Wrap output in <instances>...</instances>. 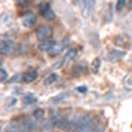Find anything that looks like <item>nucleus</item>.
<instances>
[{
  "mask_svg": "<svg viewBox=\"0 0 132 132\" xmlns=\"http://www.w3.org/2000/svg\"><path fill=\"white\" fill-rule=\"evenodd\" d=\"M52 48H55V42L54 40H45V42H40V49L45 51V52H51Z\"/></svg>",
  "mask_w": 132,
  "mask_h": 132,
  "instance_id": "6",
  "label": "nucleus"
},
{
  "mask_svg": "<svg viewBox=\"0 0 132 132\" xmlns=\"http://www.w3.org/2000/svg\"><path fill=\"white\" fill-rule=\"evenodd\" d=\"M100 62H101L100 60H95V61H94V64H92V71H94V73L98 71V68H100Z\"/></svg>",
  "mask_w": 132,
  "mask_h": 132,
  "instance_id": "15",
  "label": "nucleus"
},
{
  "mask_svg": "<svg viewBox=\"0 0 132 132\" xmlns=\"http://www.w3.org/2000/svg\"><path fill=\"white\" fill-rule=\"evenodd\" d=\"M6 79H7V73H6V70L2 67V68H0V82H6Z\"/></svg>",
  "mask_w": 132,
  "mask_h": 132,
  "instance_id": "14",
  "label": "nucleus"
},
{
  "mask_svg": "<svg viewBox=\"0 0 132 132\" xmlns=\"http://www.w3.org/2000/svg\"><path fill=\"white\" fill-rule=\"evenodd\" d=\"M114 43H116L119 48H128V46L131 45V40H129V37L125 36V34H119V36L114 37Z\"/></svg>",
  "mask_w": 132,
  "mask_h": 132,
  "instance_id": "4",
  "label": "nucleus"
},
{
  "mask_svg": "<svg viewBox=\"0 0 132 132\" xmlns=\"http://www.w3.org/2000/svg\"><path fill=\"white\" fill-rule=\"evenodd\" d=\"M56 80H58V76L56 74H51V76H48V77L45 79V85H52Z\"/></svg>",
  "mask_w": 132,
  "mask_h": 132,
  "instance_id": "11",
  "label": "nucleus"
},
{
  "mask_svg": "<svg viewBox=\"0 0 132 132\" xmlns=\"http://www.w3.org/2000/svg\"><path fill=\"white\" fill-rule=\"evenodd\" d=\"M88 132H104V128L98 125L96 128H94V129H90V131H88Z\"/></svg>",
  "mask_w": 132,
  "mask_h": 132,
  "instance_id": "18",
  "label": "nucleus"
},
{
  "mask_svg": "<svg viewBox=\"0 0 132 132\" xmlns=\"http://www.w3.org/2000/svg\"><path fill=\"white\" fill-rule=\"evenodd\" d=\"M40 13H42L46 19H49V21L55 19V13H54V11H52V7L49 6L48 3H42V5H40Z\"/></svg>",
  "mask_w": 132,
  "mask_h": 132,
  "instance_id": "3",
  "label": "nucleus"
},
{
  "mask_svg": "<svg viewBox=\"0 0 132 132\" xmlns=\"http://www.w3.org/2000/svg\"><path fill=\"white\" fill-rule=\"evenodd\" d=\"M36 102V96L31 95V94H27V95L22 96V104L24 105H31V104H34Z\"/></svg>",
  "mask_w": 132,
  "mask_h": 132,
  "instance_id": "8",
  "label": "nucleus"
},
{
  "mask_svg": "<svg viewBox=\"0 0 132 132\" xmlns=\"http://www.w3.org/2000/svg\"><path fill=\"white\" fill-rule=\"evenodd\" d=\"M74 55H76V51H68V54L65 55V58H64V60H62V62H61V64H56V67H61V65H64V64H65L67 61L70 60V58H73V56H74Z\"/></svg>",
  "mask_w": 132,
  "mask_h": 132,
  "instance_id": "10",
  "label": "nucleus"
},
{
  "mask_svg": "<svg viewBox=\"0 0 132 132\" xmlns=\"http://www.w3.org/2000/svg\"><path fill=\"white\" fill-rule=\"evenodd\" d=\"M22 79H24L25 83H31V82H34V80L37 79V71L36 70H31V71L25 73L24 76H22Z\"/></svg>",
  "mask_w": 132,
  "mask_h": 132,
  "instance_id": "7",
  "label": "nucleus"
},
{
  "mask_svg": "<svg viewBox=\"0 0 132 132\" xmlns=\"http://www.w3.org/2000/svg\"><path fill=\"white\" fill-rule=\"evenodd\" d=\"M22 25H24L25 28H31V27H34L36 25V16L33 15V13H27L22 16Z\"/></svg>",
  "mask_w": 132,
  "mask_h": 132,
  "instance_id": "5",
  "label": "nucleus"
},
{
  "mask_svg": "<svg viewBox=\"0 0 132 132\" xmlns=\"http://www.w3.org/2000/svg\"><path fill=\"white\" fill-rule=\"evenodd\" d=\"M123 56H125V52H119V51H116V52L111 54V60L116 61V60H119V58H123Z\"/></svg>",
  "mask_w": 132,
  "mask_h": 132,
  "instance_id": "13",
  "label": "nucleus"
},
{
  "mask_svg": "<svg viewBox=\"0 0 132 132\" xmlns=\"http://www.w3.org/2000/svg\"><path fill=\"white\" fill-rule=\"evenodd\" d=\"M126 5V0H117V3H116V11L117 12H122L123 11V7Z\"/></svg>",
  "mask_w": 132,
  "mask_h": 132,
  "instance_id": "12",
  "label": "nucleus"
},
{
  "mask_svg": "<svg viewBox=\"0 0 132 132\" xmlns=\"http://www.w3.org/2000/svg\"><path fill=\"white\" fill-rule=\"evenodd\" d=\"M13 46H15V45H13L12 40L3 39V40L0 42V54L2 55H9L13 51Z\"/></svg>",
  "mask_w": 132,
  "mask_h": 132,
  "instance_id": "2",
  "label": "nucleus"
},
{
  "mask_svg": "<svg viewBox=\"0 0 132 132\" xmlns=\"http://www.w3.org/2000/svg\"><path fill=\"white\" fill-rule=\"evenodd\" d=\"M36 34H37V39H39L40 42H45V40H49V39H51L52 30H51V27H48V25H42V27L37 28Z\"/></svg>",
  "mask_w": 132,
  "mask_h": 132,
  "instance_id": "1",
  "label": "nucleus"
},
{
  "mask_svg": "<svg viewBox=\"0 0 132 132\" xmlns=\"http://www.w3.org/2000/svg\"><path fill=\"white\" fill-rule=\"evenodd\" d=\"M68 96V94H61L60 96H55V98H52L51 101L52 102H56V101H61V100H64V98H67Z\"/></svg>",
  "mask_w": 132,
  "mask_h": 132,
  "instance_id": "16",
  "label": "nucleus"
},
{
  "mask_svg": "<svg viewBox=\"0 0 132 132\" xmlns=\"http://www.w3.org/2000/svg\"><path fill=\"white\" fill-rule=\"evenodd\" d=\"M77 90L79 92H86V88H82V86H80V88H77Z\"/></svg>",
  "mask_w": 132,
  "mask_h": 132,
  "instance_id": "20",
  "label": "nucleus"
},
{
  "mask_svg": "<svg viewBox=\"0 0 132 132\" xmlns=\"http://www.w3.org/2000/svg\"><path fill=\"white\" fill-rule=\"evenodd\" d=\"M83 5L88 12H92L95 9V0H83Z\"/></svg>",
  "mask_w": 132,
  "mask_h": 132,
  "instance_id": "9",
  "label": "nucleus"
},
{
  "mask_svg": "<svg viewBox=\"0 0 132 132\" xmlns=\"http://www.w3.org/2000/svg\"><path fill=\"white\" fill-rule=\"evenodd\" d=\"M42 116H43V111H42V110H37V111H34V117H36V119H40Z\"/></svg>",
  "mask_w": 132,
  "mask_h": 132,
  "instance_id": "19",
  "label": "nucleus"
},
{
  "mask_svg": "<svg viewBox=\"0 0 132 132\" xmlns=\"http://www.w3.org/2000/svg\"><path fill=\"white\" fill-rule=\"evenodd\" d=\"M6 132H22V131L19 129L18 126H9V128H7V131H6Z\"/></svg>",
  "mask_w": 132,
  "mask_h": 132,
  "instance_id": "17",
  "label": "nucleus"
}]
</instances>
